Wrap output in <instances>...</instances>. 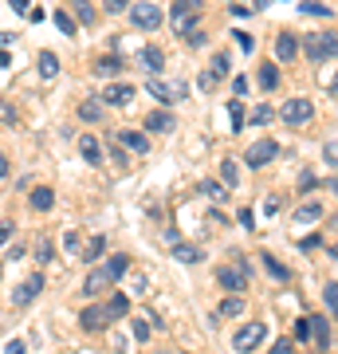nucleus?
Listing matches in <instances>:
<instances>
[{
  "instance_id": "f257e3e1",
  "label": "nucleus",
  "mask_w": 338,
  "mask_h": 354,
  "mask_svg": "<svg viewBox=\"0 0 338 354\" xmlns=\"http://www.w3.org/2000/svg\"><path fill=\"white\" fill-rule=\"evenodd\" d=\"M303 51H307V59H326V55H338V32H314V36L303 39Z\"/></svg>"
},
{
  "instance_id": "f03ea898",
  "label": "nucleus",
  "mask_w": 338,
  "mask_h": 354,
  "mask_svg": "<svg viewBox=\"0 0 338 354\" xmlns=\"http://www.w3.org/2000/svg\"><path fill=\"white\" fill-rule=\"evenodd\" d=\"M263 339H267V327H263V323H244V327L232 335V346H236L240 354H252Z\"/></svg>"
},
{
  "instance_id": "7ed1b4c3",
  "label": "nucleus",
  "mask_w": 338,
  "mask_h": 354,
  "mask_svg": "<svg viewBox=\"0 0 338 354\" xmlns=\"http://www.w3.org/2000/svg\"><path fill=\"white\" fill-rule=\"evenodd\" d=\"M162 8H153L150 0H146V4H134V8H130V24L134 28H142V32H158V28H162Z\"/></svg>"
},
{
  "instance_id": "20e7f679",
  "label": "nucleus",
  "mask_w": 338,
  "mask_h": 354,
  "mask_svg": "<svg viewBox=\"0 0 338 354\" xmlns=\"http://www.w3.org/2000/svg\"><path fill=\"white\" fill-rule=\"evenodd\" d=\"M279 118H283L288 127H303V122H311V118H314V106L307 99H291V102L279 106Z\"/></svg>"
},
{
  "instance_id": "39448f33",
  "label": "nucleus",
  "mask_w": 338,
  "mask_h": 354,
  "mask_svg": "<svg viewBox=\"0 0 338 354\" xmlns=\"http://www.w3.org/2000/svg\"><path fill=\"white\" fill-rule=\"evenodd\" d=\"M114 319H111V311H106V304H95V307H83V315H79V327L83 330H91V335H102V330L111 327Z\"/></svg>"
},
{
  "instance_id": "423d86ee",
  "label": "nucleus",
  "mask_w": 338,
  "mask_h": 354,
  "mask_svg": "<svg viewBox=\"0 0 338 354\" xmlns=\"http://www.w3.org/2000/svg\"><path fill=\"white\" fill-rule=\"evenodd\" d=\"M216 283H220L225 291H232V295H240V291L248 288V264H240V268L225 264L220 272H216Z\"/></svg>"
},
{
  "instance_id": "0eeeda50",
  "label": "nucleus",
  "mask_w": 338,
  "mask_h": 354,
  "mask_svg": "<svg viewBox=\"0 0 338 354\" xmlns=\"http://www.w3.org/2000/svg\"><path fill=\"white\" fill-rule=\"evenodd\" d=\"M276 153H279L276 142H272V138H260V142H252V146H248V153H244V165H248V169H260V165H267Z\"/></svg>"
},
{
  "instance_id": "6e6552de",
  "label": "nucleus",
  "mask_w": 338,
  "mask_h": 354,
  "mask_svg": "<svg viewBox=\"0 0 338 354\" xmlns=\"http://www.w3.org/2000/svg\"><path fill=\"white\" fill-rule=\"evenodd\" d=\"M39 291H44V272H32V276H28L24 283L16 288V295H12L16 307H28V304H32V299L39 295Z\"/></svg>"
},
{
  "instance_id": "1a4fd4ad",
  "label": "nucleus",
  "mask_w": 338,
  "mask_h": 354,
  "mask_svg": "<svg viewBox=\"0 0 338 354\" xmlns=\"http://www.w3.org/2000/svg\"><path fill=\"white\" fill-rule=\"evenodd\" d=\"M130 102H134V87H126V83H111L102 91V106H130Z\"/></svg>"
},
{
  "instance_id": "9d476101",
  "label": "nucleus",
  "mask_w": 338,
  "mask_h": 354,
  "mask_svg": "<svg viewBox=\"0 0 338 354\" xmlns=\"http://www.w3.org/2000/svg\"><path fill=\"white\" fill-rule=\"evenodd\" d=\"M114 142H118L122 150H134V153H150V138H146V134H138V130H118V134H114Z\"/></svg>"
},
{
  "instance_id": "9b49d317",
  "label": "nucleus",
  "mask_w": 338,
  "mask_h": 354,
  "mask_svg": "<svg viewBox=\"0 0 338 354\" xmlns=\"http://www.w3.org/2000/svg\"><path fill=\"white\" fill-rule=\"evenodd\" d=\"M200 12H177V8H169V28H173L177 36H189L193 28H197Z\"/></svg>"
},
{
  "instance_id": "f8f14e48",
  "label": "nucleus",
  "mask_w": 338,
  "mask_h": 354,
  "mask_svg": "<svg viewBox=\"0 0 338 354\" xmlns=\"http://www.w3.org/2000/svg\"><path fill=\"white\" fill-rule=\"evenodd\" d=\"M307 319H311L314 346H319V351H326V346H330V319H326V315H307Z\"/></svg>"
},
{
  "instance_id": "ddd939ff",
  "label": "nucleus",
  "mask_w": 338,
  "mask_h": 354,
  "mask_svg": "<svg viewBox=\"0 0 338 354\" xmlns=\"http://www.w3.org/2000/svg\"><path fill=\"white\" fill-rule=\"evenodd\" d=\"M276 55L283 59V64H291V59L299 55V39L291 36V32H279L276 36Z\"/></svg>"
},
{
  "instance_id": "4468645a",
  "label": "nucleus",
  "mask_w": 338,
  "mask_h": 354,
  "mask_svg": "<svg viewBox=\"0 0 338 354\" xmlns=\"http://www.w3.org/2000/svg\"><path fill=\"white\" fill-rule=\"evenodd\" d=\"M106 288H114V283H111V276H106L102 268H95V272L83 279V295H102Z\"/></svg>"
},
{
  "instance_id": "2eb2a0df",
  "label": "nucleus",
  "mask_w": 338,
  "mask_h": 354,
  "mask_svg": "<svg viewBox=\"0 0 338 354\" xmlns=\"http://www.w3.org/2000/svg\"><path fill=\"white\" fill-rule=\"evenodd\" d=\"M102 272H106V276H111V283H118V279H122L126 272H130V256H126V252H114L111 260H106V264H102Z\"/></svg>"
},
{
  "instance_id": "dca6fc26",
  "label": "nucleus",
  "mask_w": 338,
  "mask_h": 354,
  "mask_svg": "<svg viewBox=\"0 0 338 354\" xmlns=\"http://www.w3.org/2000/svg\"><path fill=\"white\" fill-rule=\"evenodd\" d=\"M79 153H83V162H87V165H102V146H99V138L83 134V138H79Z\"/></svg>"
},
{
  "instance_id": "f3484780",
  "label": "nucleus",
  "mask_w": 338,
  "mask_h": 354,
  "mask_svg": "<svg viewBox=\"0 0 338 354\" xmlns=\"http://www.w3.org/2000/svg\"><path fill=\"white\" fill-rule=\"evenodd\" d=\"M138 59H142V67H146L150 75H162V67H165V51L162 48H146Z\"/></svg>"
},
{
  "instance_id": "a211bd4d",
  "label": "nucleus",
  "mask_w": 338,
  "mask_h": 354,
  "mask_svg": "<svg viewBox=\"0 0 338 354\" xmlns=\"http://www.w3.org/2000/svg\"><path fill=\"white\" fill-rule=\"evenodd\" d=\"M102 252H106V236H102V232H95V236H91V241H87V248H79V256H83V264H95V260H99Z\"/></svg>"
},
{
  "instance_id": "6ab92c4d",
  "label": "nucleus",
  "mask_w": 338,
  "mask_h": 354,
  "mask_svg": "<svg viewBox=\"0 0 338 354\" xmlns=\"http://www.w3.org/2000/svg\"><path fill=\"white\" fill-rule=\"evenodd\" d=\"M146 130H153V134H169V130H173V114L169 111H153L150 118H146Z\"/></svg>"
},
{
  "instance_id": "aec40b11",
  "label": "nucleus",
  "mask_w": 338,
  "mask_h": 354,
  "mask_svg": "<svg viewBox=\"0 0 338 354\" xmlns=\"http://www.w3.org/2000/svg\"><path fill=\"white\" fill-rule=\"evenodd\" d=\"M260 264H263V272H267L272 279H279V283H288V279H291V268L279 264L276 256H260Z\"/></svg>"
},
{
  "instance_id": "412c9836",
  "label": "nucleus",
  "mask_w": 338,
  "mask_h": 354,
  "mask_svg": "<svg viewBox=\"0 0 338 354\" xmlns=\"http://www.w3.org/2000/svg\"><path fill=\"white\" fill-rule=\"evenodd\" d=\"M173 256L181 260V264H200V260H205V252H200L197 244H185V241L173 244Z\"/></svg>"
},
{
  "instance_id": "4be33fe9",
  "label": "nucleus",
  "mask_w": 338,
  "mask_h": 354,
  "mask_svg": "<svg viewBox=\"0 0 338 354\" xmlns=\"http://www.w3.org/2000/svg\"><path fill=\"white\" fill-rule=\"evenodd\" d=\"M71 12H75V20L83 28H91L95 20H99V12H95V4H91V0H75V4H71Z\"/></svg>"
},
{
  "instance_id": "5701e85b",
  "label": "nucleus",
  "mask_w": 338,
  "mask_h": 354,
  "mask_svg": "<svg viewBox=\"0 0 338 354\" xmlns=\"http://www.w3.org/2000/svg\"><path fill=\"white\" fill-rule=\"evenodd\" d=\"M28 201H32V209H36V213H48L51 205H55V193H51L48 185H39V189H32V197H28Z\"/></svg>"
},
{
  "instance_id": "b1692460",
  "label": "nucleus",
  "mask_w": 338,
  "mask_h": 354,
  "mask_svg": "<svg viewBox=\"0 0 338 354\" xmlns=\"http://www.w3.org/2000/svg\"><path fill=\"white\" fill-rule=\"evenodd\" d=\"M102 99H87V102H79V118L83 122H102Z\"/></svg>"
},
{
  "instance_id": "393cba45",
  "label": "nucleus",
  "mask_w": 338,
  "mask_h": 354,
  "mask_svg": "<svg viewBox=\"0 0 338 354\" xmlns=\"http://www.w3.org/2000/svg\"><path fill=\"white\" fill-rule=\"evenodd\" d=\"M319 216H323V205L307 201V205H299V209H295V225H311V221H319Z\"/></svg>"
},
{
  "instance_id": "a878e982",
  "label": "nucleus",
  "mask_w": 338,
  "mask_h": 354,
  "mask_svg": "<svg viewBox=\"0 0 338 354\" xmlns=\"http://www.w3.org/2000/svg\"><path fill=\"white\" fill-rule=\"evenodd\" d=\"M260 87L263 91H276L279 87V67L267 59V64H260Z\"/></svg>"
},
{
  "instance_id": "bb28decb",
  "label": "nucleus",
  "mask_w": 338,
  "mask_h": 354,
  "mask_svg": "<svg viewBox=\"0 0 338 354\" xmlns=\"http://www.w3.org/2000/svg\"><path fill=\"white\" fill-rule=\"evenodd\" d=\"M36 67H39V75H44V79H55V75H59V59H55L51 51H39Z\"/></svg>"
},
{
  "instance_id": "cd10ccee",
  "label": "nucleus",
  "mask_w": 338,
  "mask_h": 354,
  "mask_svg": "<svg viewBox=\"0 0 338 354\" xmlns=\"http://www.w3.org/2000/svg\"><path fill=\"white\" fill-rule=\"evenodd\" d=\"M118 71H122V59H118V55H102L99 64H95V75H102V79L118 75Z\"/></svg>"
},
{
  "instance_id": "c85d7f7f",
  "label": "nucleus",
  "mask_w": 338,
  "mask_h": 354,
  "mask_svg": "<svg viewBox=\"0 0 338 354\" xmlns=\"http://www.w3.org/2000/svg\"><path fill=\"white\" fill-rule=\"evenodd\" d=\"M106 311H111V319H122L126 311H130V295H122V291H114L111 299H106Z\"/></svg>"
},
{
  "instance_id": "c756f323",
  "label": "nucleus",
  "mask_w": 338,
  "mask_h": 354,
  "mask_svg": "<svg viewBox=\"0 0 338 354\" xmlns=\"http://www.w3.org/2000/svg\"><path fill=\"white\" fill-rule=\"evenodd\" d=\"M55 260V244H51V236H39L36 241V264H51Z\"/></svg>"
},
{
  "instance_id": "7c9ffc66",
  "label": "nucleus",
  "mask_w": 338,
  "mask_h": 354,
  "mask_svg": "<svg viewBox=\"0 0 338 354\" xmlns=\"http://www.w3.org/2000/svg\"><path fill=\"white\" fill-rule=\"evenodd\" d=\"M228 118H232V130L240 134V130H244V122H248V114H244V102H240V99L228 102Z\"/></svg>"
},
{
  "instance_id": "2f4dec72",
  "label": "nucleus",
  "mask_w": 338,
  "mask_h": 354,
  "mask_svg": "<svg viewBox=\"0 0 338 354\" xmlns=\"http://www.w3.org/2000/svg\"><path fill=\"white\" fill-rule=\"evenodd\" d=\"M240 311H244V295H228L225 304H220V315H228V319H236Z\"/></svg>"
},
{
  "instance_id": "473e14b6",
  "label": "nucleus",
  "mask_w": 338,
  "mask_h": 354,
  "mask_svg": "<svg viewBox=\"0 0 338 354\" xmlns=\"http://www.w3.org/2000/svg\"><path fill=\"white\" fill-rule=\"evenodd\" d=\"M51 20H55V28H59L63 36H75V16H67V12H51Z\"/></svg>"
},
{
  "instance_id": "72a5a7b5",
  "label": "nucleus",
  "mask_w": 338,
  "mask_h": 354,
  "mask_svg": "<svg viewBox=\"0 0 338 354\" xmlns=\"http://www.w3.org/2000/svg\"><path fill=\"white\" fill-rule=\"evenodd\" d=\"M276 114H279L276 106H256V111H252V122H256V127H267Z\"/></svg>"
},
{
  "instance_id": "f704fd0d",
  "label": "nucleus",
  "mask_w": 338,
  "mask_h": 354,
  "mask_svg": "<svg viewBox=\"0 0 338 354\" xmlns=\"http://www.w3.org/2000/svg\"><path fill=\"white\" fill-rule=\"evenodd\" d=\"M299 12H307V16H335L326 4H319V0H303V8Z\"/></svg>"
},
{
  "instance_id": "c9c22d12",
  "label": "nucleus",
  "mask_w": 338,
  "mask_h": 354,
  "mask_svg": "<svg viewBox=\"0 0 338 354\" xmlns=\"http://www.w3.org/2000/svg\"><path fill=\"white\" fill-rule=\"evenodd\" d=\"M209 71H213L216 79L228 75V55H225V51H216V55H213V67H209Z\"/></svg>"
},
{
  "instance_id": "e433bc0d",
  "label": "nucleus",
  "mask_w": 338,
  "mask_h": 354,
  "mask_svg": "<svg viewBox=\"0 0 338 354\" xmlns=\"http://www.w3.org/2000/svg\"><path fill=\"white\" fill-rule=\"evenodd\" d=\"M220 177H225V185H236V181H240L236 162H220Z\"/></svg>"
},
{
  "instance_id": "4c0bfd02",
  "label": "nucleus",
  "mask_w": 338,
  "mask_h": 354,
  "mask_svg": "<svg viewBox=\"0 0 338 354\" xmlns=\"http://www.w3.org/2000/svg\"><path fill=\"white\" fill-rule=\"evenodd\" d=\"M323 299H326V307H330V311H335V319H338V283H326Z\"/></svg>"
},
{
  "instance_id": "58836bf2",
  "label": "nucleus",
  "mask_w": 338,
  "mask_h": 354,
  "mask_svg": "<svg viewBox=\"0 0 338 354\" xmlns=\"http://www.w3.org/2000/svg\"><path fill=\"white\" fill-rule=\"evenodd\" d=\"M134 339H138V342H146V339H150V315L134 319Z\"/></svg>"
},
{
  "instance_id": "ea45409f",
  "label": "nucleus",
  "mask_w": 338,
  "mask_h": 354,
  "mask_svg": "<svg viewBox=\"0 0 338 354\" xmlns=\"http://www.w3.org/2000/svg\"><path fill=\"white\" fill-rule=\"evenodd\" d=\"M216 83H220V79H216L213 71H200V75H197V87L205 91V95H209V91H216Z\"/></svg>"
},
{
  "instance_id": "a19ab883",
  "label": "nucleus",
  "mask_w": 338,
  "mask_h": 354,
  "mask_svg": "<svg viewBox=\"0 0 338 354\" xmlns=\"http://www.w3.org/2000/svg\"><path fill=\"white\" fill-rule=\"evenodd\" d=\"M200 189L209 193V197H213V201H225V197H228V189H225V185H216V181H205V185H200Z\"/></svg>"
},
{
  "instance_id": "79ce46f5",
  "label": "nucleus",
  "mask_w": 338,
  "mask_h": 354,
  "mask_svg": "<svg viewBox=\"0 0 338 354\" xmlns=\"http://www.w3.org/2000/svg\"><path fill=\"white\" fill-rule=\"evenodd\" d=\"M295 339H299V342H307V339H311V319H307V315H303V319H295Z\"/></svg>"
},
{
  "instance_id": "37998d69",
  "label": "nucleus",
  "mask_w": 338,
  "mask_h": 354,
  "mask_svg": "<svg viewBox=\"0 0 338 354\" xmlns=\"http://www.w3.org/2000/svg\"><path fill=\"white\" fill-rule=\"evenodd\" d=\"M173 8H177V12H200V8H205V0H173Z\"/></svg>"
},
{
  "instance_id": "c03bdc74",
  "label": "nucleus",
  "mask_w": 338,
  "mask_h": 354,
  "mask_svg": "<svg viewBox=\"0 0 338 354\" xmlns=\"http://www.w3.org/2000/svg\"><path fill=\"white\" fill-rule=\"evenodd\" d=\"M232 39H236V44H240V51H252V48H256V39H252L248 32H240V28H236V32H232Z\"/></svg>"
},
{
  "instance_id": "a18cd8bd",
  "label": "nucleus",
  "mask_w": 338,
  "mask_h": 354,
  "mask_svg": "<svg viewBox=\"0 0 338 354\" xmlns=\"http://www.w3.org/2000/svg\"><path fill=\"white\" fill-rule=\"evenodd\" d=\"M314 185H319V177L314 174H299V193H311Z\"/></svg>"
},
{
  "instance_id": "49530a36",
  "label": "nucleus",
  "mask_w": 338,
  "mask_h": 354,
  "mask_svg": "<svg viewBox=\"0 0 338 354\" xmlns=\"http://www.w3.org/2000/svg\"><path fill=\"white\" fill-rule=\"evenodd\" d=\"M185 44H189V48H205V32H200V28H193V32L185 36Z\"/></svg>"
},
{
  "instance_id": "de8ad7c7",
  "label": "nucleus",
  "mask_w": 338,
  "mask_h": 354,
  "mask_svg": "<svg viewBox=\"0 0 338 354\" xmlns=\"http://www.w3.org/2000/svg\"><path fill=\"white\" fill-rule=\"evenodd\" d=\"M232 95H236V99H244V95H248V79H244V75L232 79Z\"/></svg>"
},
{
  "instance_id": "09e8293b",
  "label": "nucleus",
  "mask_w": 338,
  "mask_h": 354,
  "mask_svg": "<svg viewBox=\"0 0 338 354\" xmlns=\"http://www.w3.org/2000/svg\"><path fill=\"white\" fill-rule=\"evenodd\" d=\"M102 8H106V12H126V8H130V0H106Z\"/></svg>"
},
{
  "instance_id": "8fccbe9b",
  "label": "nucleus",
  "mask_w": 338,
  "mask_h": 354,
  "mask_svg": "<svg viewBox=\"0 0 338 354\" xmlns=\"http://www.w3.org/2000/svg\"><path fill=\"white\" fill-rule=\"evenodd\" d=\"M272 354H291V339H276L272 342Z\"/></svg>"
},
{
  "instance_id": "3c124183",
  "label": "nucleus",
  "mask_w": 338,
  "mask_h": 354,
  "mask_svg": "<svg viewBox=\"0 0 338 354\" xmlns=\"http://www.w3.org/2000/svg\"><path fill=\"white\" fill-rule=\"evenodd\" d=\"M24 351H28V346H24V339H12L8 346H4V354H24Z\"/></svg>"
},
{
  "instance_id": "603ef678",
  "label": "nucleus",
  "mask_w": 338,
  "mask_h": 354,
  "mask_svg": "<svg viewBox=\"0 0 338 354\" xmlns=\"http://www.w3.org/2000/svg\"><path fill=\"white\" fill-rule=\"evenodd\" d=\"M263 213L276 216V213H279V197H267V201H263Z\"/></svg>"
},
{
  "instance_id": "864d4df0",
  "label": "nucleus",
  "mask_w": 338,
  "mask_h": 354,
  "mask_svg": "<svg viewBox=\"0 0 338 354\" xmlns=\"http://www.w3.org/2000/svg\"><path fill=\"white\" fill-rule=\"evenodd\" d=\"M228 12L236 16V20H244V16H252V8H248V4H232V8H228Z\"/></svg>"
},
{
  "instance_id": "5fc2aeb1",
  "label": "nucleus",
  "mask_w": 338,
  "mask_h": 354,
  "mask_svg": "<svg viewBox=\"0 0 338 354\" xmlns=\"http://www.w3.org/2000/svg\"><path fill=\"white\" fill-rule=\"evenodd\" d=\"M12 232H16V228H12V225H0V248H4V244L12 241Z\"/></svg>"
},
{
  "instance_id": "6e6d98bb",
  "label": "nucleus",
  "mask_w": 338,
  "mask_h": 354,
  "mask_svg": "<svg viewBox=\"0 0 338 354\" xmlns=\"http://www.w3.org/2000/svg\"><path fill=\"white\" fill-rule=\"evenodd\" d=\"M63 244H67L71 252H79V232H67V236H63Z\"/></svg>"
},
{
  "instance_id": "4d7b16f0",
  "label": "nucleus",
  "mask_w": 338,
  "mask_h": 354,
  "mask_svg": "<svg viewBox=\"0 0 338 354\" xmlns=\"http://www.w3.org/2000/svg\"><path fill=\"white\" fill-rule=\"evenodd\" d=\"M319 244H323V236H307V241H299V248H307V252H311V248H319Z\"/></svg>"
},
{
  "instance_id": "13d9d810",
  "label": "nucleus",
  "mask_w": 338,
  "mask_h": 354,
  "mask_svg": "<svg viewBox=\"0 0 338 354\" xmlns=\"http://www.w3.org/2000/svg\"><path fill=\"white\" fill-rule=\"evenodd\" d=\"M323 153H326V162H338V146H335V142H326Z\"/></svg>"
},
{
  "instance_id": "bf43d9fd",
  "label": "nucleus",
  "mask_w": 338,
  "mask_h": 354,
  "mask_svg": "<svg viewBox=\"0 0 338 354\" xmlns=\"http://www.w3.org/2000/svg\"><path fill=\"white\" fill-rule=\"evenodd\" d=\"M240 225H244V228H252V225H256V216H252V209H244V213H240Z\"/></svg>"
},
{
  "instance_id": "052dcab7",
  "label": "nucleus",
  "mask_w": 338,
  "mask_h": 354,
  "mask_svg": "<svg viewBox=\"0 0 338 354\" xmlns=\"http://www.w3.org/2000/svg\"><path fill=\"white\" fill-rule=\"evenodd\" d=\"M111 158H114V165H126V153L118 150V146H111Z\"/></svg>"
},
{
  "instance_id": "680f3d73",
  "label": "nucleus",
  "mask_w": 338,
  "mask_h": 354,
  "mask_svg": "<svg viewBox=\"0 0 338 354\" xmlns=\"http://www.w3.org/2000/svg\"><path fill=\"white\" fill-rule=\"evenodd\" d=\"M8 177V158H4V150H0V181Z\"/></svg>"
},
{
  "instance_id": "e2e57ef3",
  "label": "nucleus",
  "mask_w": 338,
  "mask_h": 354,
  "mask_svg": "<svg viewBox=\"0 0 338 354\" xmlns=\"http://www.w3.org/2000/svg\"><path fill=\"white\" fill-rule=\"evenodd\" d=\"M12 4V12H28V0H8Z\"/></svg>"
},
{
  "instance_id": "0e129e2a",
  "label": "nucleus",
  "mask_w": 338,
  "mask_h": 354,
  "mask_svg": "<svg viewBox=\"0 0 338 354\" xmlns=\"http://www.w3.org/2000/svg\"><path fill=\"white\" fill-rule=\"evenodd\" d=\"M0 67H12V55H8L4 48H0Z\"/></svg>"
},
{
  "instance_id": "69168bd1",
  "label": "nucleus",
  "mask_w": 338,
  "mask_h": 354,
  "mask_svg": "<svg viewBox=\"0 0 338 354\" xmlns=\"http://www.w3.org/2000/svg\"><path fill=\"white\" fill-rule=\"evenodd\" d=\"M4 44H16V36H12V32H0V48H4Z\"/></svg>"
},
{
  "instance_id": "338daca9",
  "label": "nucleus",
  "mask_w": 338,
  "mask_h": 354,
  "mask_svg": "<svg viewBox=\"0 0 338 354\" xmlns=\"http://www.w3.org/2000/svg\"><path fill=\"white\" fill-rule=\"evenodd\" d=\"M330 260H335V264H338V244H330Z\"/></svg>"
},
{
  "instance_id": "774afa93",
  "label": "nucleus",
  "mask_w": 338,
  "mask_h": 354,
  "mask_svg": "<svg viewBox=\"0 0 338 354\" xmlns=\"http://www.w3.org/2000/svg\"><path fill=\"white\" fill-rule=\"evenodd\" d=\"M330 95H338V75H335V79H330Z\"/></svg>"
}]
</instances>
